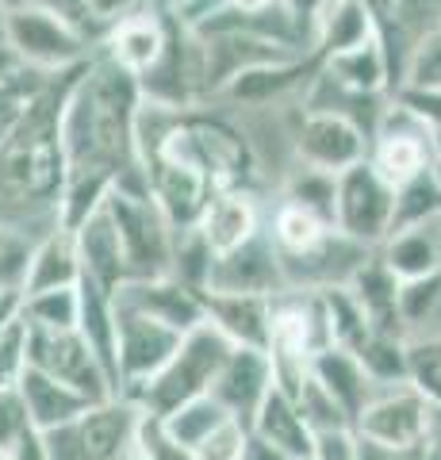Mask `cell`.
Wrapping results in <instances>:
<instances>
[{"label": "cell", "instance_id": "obj_1", "mask_svg": "<svg viewBox=\"0 0 441 460\" xmlns=\"http://www.w3.org/2000/svg\"><path fill=\"white\" fill-rule=\"evenodd\" d=\"M138 108V77L96 50L69 81L62 108L69 177H108L116 181V189L150 192V177L135 138Z\"/></svg>", "mask_w": 441, "mask_h": 460}, {"label": "cell", "instance_id": "obj_2", "mask_svg": "<svg viewBox=\"0 0 441 460\" xmlns=\"http://www.w3.org/2000/svg\"><path fill=\"white\" fill-rule=\"evenodd\" d=\"M231 349H234V341L226 338L211 319H204L200 326H192L189 334L181 338L177 353L169 357L158 376H150L127 399H135L138 407L150 411V414H169L173 407H181V402H189L196 395H207L211 387H216Z\"/></svg>", "mask_w": 441, "mask_h": 460}, {"label": "cell", "instance_id": "obj_3", "mask_svg": "<svg viewBox=\"0 0 441 460\" xmlns=\"http://www.w3.org/2000/svg\"><path fill=\"white\" fill-rule=\"evenodd\" d=\"M8 47L16 50L23 69L69 74L96 54V39L74 16L27 0L8 12Z\"/></svg>", "mask_w": 441, "mask_h": 460}, {"label": "cell", "instance_id": "obj_4", "mask_svg": "<svg viewBox=\"0 0 441 460\" xmlns=\"http://www.w3.org/2000/svg\"><path fill=\"white\" fill-rule=\"evenodd\" d=\"M142 414L146 411L127 395L101 399L81 419L47 429V453L50 460H131Z\"/></svg>", "mask_w": 441, "mask_h": 460}, {"label": "cell", "instance_id": "obj_5", "mask_svg": "<svg viewBox=\"0 0 441 460\" xmlns=\"http://www.w3.org/2000/svg\"><path fill=\"white\" fill-rule=\"evenodd\" d=\"M108 211L119 226L127 261L135 277H169L173 272V250H177V226L162 211V204L150 192L111 189Z\"/></svg>", "mask_w": 441, "mask_h": 460}, {"label": "cell", "instance_id": "obj_6", "mask_svg": "<svg viewBox=\"0 0 441 460\" xmlns=\"http://www.w3.org/2000/svg\"><path fill=\"white\" fill-rule=\"evenodd\" d=\"M373 150V135L365 131L357 119L331 108H311L295 104L292 108V154L295 165L326 169V172H346L357 165Z\"/></svg>", "mask_w": 441, "mask_h": 460}, {"label": "cell", "instance_id": "obj_7", "mask_svg": "<svg viewBox=\"0 0 441 460\" xmlns=\"http://www.w3.org/2000/svg\"><path fill=\"white\" fill-rule=\"evenodd\" d=\"M368 162L376 165V172L392 184L395 192L403 184L419 181L422 172H430L434 165V127L422 119L415 108H407L400 96H392L388 111L373 135V150Z\"/></svg>", "mask_w": 441, "mask_h": 460}, {"label": "cell", "instance_id": "obj_8", "mask_svg": "<svg viewBox=\"0 0 441 460\" xmlns=\"http://www.w3.org/2000/svg\"><path fill=\"white\" fill-rule=\"evenodd\" d=\"M334 226L349 238L380 250L395 226V189L376 172V165L357 162L338 172V199H334Z\"/></svg>", "mask_w": 441, "mask_h": 460}, {"label": "cell", "instance_id": "obj_9", "mask_svg": "<svg viewBox=\"0 0 441 460\" xmlns=\"http://www.w3.org/2000/svg\"><path fill=\"white\" fill-rule=\"evenodd\" d=\"M430 411L434 407L410 380L380 384L353 426L368 445H380V449L392 453H419L426 429H430Z\"/></svg>", "mask_w": 441, "mask_h": 460}, {"label": "cell", "instance_id": "obj_10", "mask_svg": "<svg viewBox=\"0 0 441 460\" xmlns=\"http://www.w3.org/2000/svg\"><path fill=\"white\" fill-rule=\"evenodd\" d=\"M31 365L58 376L69 387H77V392H84L96 402L119 395L111 372L104 368V361L96 357V349L81 330H35L31 326Z\"/></svg>", "mask_w": 441, "mask_h": 460}, {"label": "cell", "instance_id": "obj_11", "mask_svg": "<svg viewBox=\"0 0 441 460\" xmlns=\"http://www.w3.org/2000/svg\"><path fill=\"white\" fill-rule=\"evenodd\" d=\"M116 323H119V345H116L119 395H131L165 368V361L177 353L184 334L158 319H150V314L119 307V304H116Z\"/></svg>", "mask_w": 441, "mask_h": 460}, {"label": "cell", "instance_id": "obj_12", "mask_svg": "<svg viewBox=\"0 0 441 460\" xmlns=\"http://www.w3.org/2000/svg\"><path fill=\"white\" fill-rule=\"evenodd\" d=\"M165 47H169V12L162 0H150L146 8H138L131 16H123L119 23H111L96 50L108 54L127 74L142 77L158 66Z\"/></svg>", "mask_w": 441, "mask_h": 460}, {"label": "cell", "instance_id": "obj_13", "mask_svg": "<svg viewBox=\"0 0 441 460\" xmlns=\"http://www.w3.org/2000/svg\"><path fill=\"white\" fill-rule=\"evenodd\" d=\"M288 288L284 277V261L269 238V226L258 238H250L246 246L216 257L211 265V280L204 292H253V296H280Z\"/></svg>", "mask_w": 441, "mask_h": 460}, {"label": "cell", "instance_id": "obj_14", "mask_svg": "<svg viewBox=\"0 0 441 460\" xmlns=\"http://www.w3.org/2000/svg\"><path fill=\"white\" fill-rule=\"evenodd\" d=\"M116 304L119 307H131L142 311L150 319H158L165 326L189 334L192 326H200L207 319V307H204V292L192 284H184L181 277H135L127 280L119 292H116Z\"/></svg>", "mask_w": 441, "mask_h": 460}, {"label": "cell", "instance_id": "obj_15", "mask_svg": "<svg viewBox=\"0 0 441 460\" xmlns=\"http://www.w3.org/2000/svg\"><path fill=\"white\" fill-rule=\"evenodd\" d=\"M74 238H77V253H81V280H89L101 288V292L116 296L119 288L131 280V261H127V250H123L119 226L108 211V199L101 211H93L81 226H74Z\"/></svg>", "mask_w": 441, "mask_h": 460}, {"label": "cell", "instance_id": "obj_16", "mask_svg": "<svg viewBox=\"0 0 441 460\" xmlns=\"http://www.w3.org/2000/svg\"><path fill=\"white\" fill-rule=\"evenodd\" d=\"M273 384H277V368H273L269 349H258V345H234L216 387H211V395H216L234 419L250 422L265 402V395L273 392Z\"/></svg>", "mask_w": 441, "mask_h": 460}, {"label": "cell", "instance_id": "obj_17", "mask_svg": "<svg viewBox=\"0 0 441 460\" xmlns=\"http://www.w3.org/2000/svg\"><path fill=\"white\" fill-rule=\"evenodd\" d=\"M196 230L204 234V242L211 246V253L223 257L238 246H246L250 238H258L265 230V211H261V199L253 189H226V192H216L207 199V208L200 215Z\"/></svg>", "mask_w": 441, "mask_h": 460}, {"label": "cell", "instance_id": "obj_18", "mask_svg": "<svg viewBox=\"0 0 441 460\" xmlns=\"http://www.w3.org/2000/svg\"><path fill=\"white\" fill-rule=\"evenodd\" d=\"M273 299L277 296H253V292H204V307L207 319L234 345L269 349V341H273Z\"/></svg>", "mask_w": 441, "mask_h": 460}, {"label": "cell", "instance_id": "obj_19", "mask_svg": "<svg viewBox=\"0 0 441 460\" xmlns=\"http://www.w3.org/2000/svg\"><path fill=\"white\" fill-rule=\"evenodd\" d=\"M311 372H315V380L341 402V411H346L353 422H357L365 402L373 399L380 387L373 380V372H368L365 361L357 357V349H346V345H326V349H319L311 357Z\"/></svg>", "mask_w": 441, "mask_h": 460}, {"label": "cell", "instance_id": "obj_20", "mask_svg": "<svg viewBox=\"0 0 441 460\" xmlns=\"http://www.w3.org/2000/svg\"><path fill=\"white\" fill-rule=\"evenodd\" d=\"M380 257L403 284L441 272V215L392 230L380 246Z\"/></svg>", "mask_w": 441, "mask_h": 460}, {"label": "cell", "instance_id": "obj_21", "mask_svg": "<svg viewBox=\"0 0 441 460\" xmlns=\"http://www.w3.org/2000/svg\"><path fill=\"white\" fill-rule=\"evenodd\" d=\"M250 429L261 441L277 445L280 453H288L292 460H311V445H315V429L304 419L300 402H295L284 387L273 384V392L265 395L258 414L250 419Z\"/></svg>", "mask_w": 441, "mask_h": 460}, {"label": "cell", "instance_id": "obj_22", "mask_svg": "<svg viewBox=\"0 0 441 460\" xmlns=\"http://www.w3.org/2000/svg\"><path fill=\"white\" fill-rule=\"evenodd\" d=\"M265 226H269V238H273V246H277L284 265L311 257L334 230V223L326 219V215H319L307 204H295V199H284V196L277 199V208H273V215H269Z\"/></svg>", "mask_w": 441, "mask_h": 460}, {"label": "cell", "instance_id": "obj_23", "mask_svg": "<svg viewBox=\"0 0 441 460\" xmlns=\"http://www.w3.org/2000/svg\"><path fill=\"white\" fill-rule=\"evenodd\" d=\"M74 284H81L77 238L69 226H50L31 246V261H27V277H23V296L47 292V288H74Z\"/></svg>", "mask_w": 441, "mask_h": 460}, {"label": "cell", "instance_id": "obj_24", "mask_svg": "<svg viewBox=\"0 0 441 460\" xmlns=\"http://www.w3.org/2000/svg\"><path fill=\"white\" fill-rule=\"evenodd\" d=\"M16 387L23 392V402H27V411H31V422L42 429V434H47V429H58L66 422H74V419H81V414L96 402V399H89L84 392H77V387L62 384L58 376H50V372H42L35 365L23 372V380Z\"/></svg>", "mask_w": 441, "mask_h": 460}, {"label": "cell", "instance_id": "obj_25", "mask_svg": "<svg viewBox=\"0 0 441 460\" xmlns=\"http://www.w3.org/2000/svg\"><path fill=\"white\" fill-rule=\"evenodd\" d=\"M368 39H376V23L365 0H326L315 31H311V54L322 62V58L361 47Z\"/></svg>", "mask_w": 441, "mask_h": 460}, {"label": "cell", "instance_id": "obj_26", "mask_svg": "<svg viewBox=\"0 0 441 460\" xmlns=\"http://www.w3.org/2000/svg\"><path fill=\"white\" fill-rule=\"evenodd\" d=\"M322 74L331 81H338V84H346V89H353V93H373V96L395 93L392 66H388V54H384L380 39H368V42H361V47H349L341 54L322 58Z\"/></svg>", "mask_w": 441, "mask_h": 460}, {"label": "cell", "instance_id": "obj_27", "mask_svg": "<svg viewBox=\"0 0 441 460\" xmlns=\"http://www.w3.org/2000/svg\"><path fill=\"white\" fill-rule=\"evenodd\" d=\"M357 357L365 368L373 372L376 384H403L410 380V338L395 334V330H373L361 345Z\"/></svg>", "mask_w": 441, "mask_h": 460}, {"label": "cell", "instance_id": "obj_28", "mask_svg": "<svg viewBox=\"0 0 441 460\" xmlns=\"http://www.w3.org/2000/svg\"><path fill=\"white\" fill-rule=\"evenodd\" d=\"M226 419H234V414L226 411L211 392L207 395H196L189 402H181V407H173L169 414H162L165 429L184 445V449H196V445H200L211 434V429H219Z\"/></svg>", "mask_w": 441, "mask_h": 460}, {"label": "cell", "instance_id": "obj_29", "mask_svg": "<svg viewBox=\"0 0 441 460\" xmlns=\"http://www.w3.org/2000/svg\"><path fill=\"white\" fill-rule=\"evenodd\" d=\"M23 319L35 330H77L81 323V284L47 288L23 296Z\"/></svg>", "mask_w": 441, "mask_h": 460}, {"label": "cell", "instance_id": "obj_30", "mask_svg": "<svg viewBox=\"0 0 441 460\" xmlns=\"http://www.w3.org/2000/svg\"><path fill=\"white\" fill-rule=\"evenodd\" d=\"M434 215H441V181L430 172H422L419 181L403 184L400 192H395V226H410V223H422V219H434Z\"/></svg>", "mask_w": 441, "mask_h": 460}, {"label": "cell", "instance_id": "obj_31", "mask_svg": "<svg viewBox=\"0 0 441 460\" xmlns=\"http://www.w3.org/2000/svg\"><path fill=\"white\" fill-rule=\"evenodd\" d=\"M47 77L54 74H35V69H23L20 77H12L0 84V146L8 142V135L16 131V123L23 119V111L31 108V100L35 93L47 84Z\"/></svg>", "mask_w": 441, "mask_h": 460}, {"label": "cell", "instance_id": "obj_32", "mask_svg": "<svg viewBox=\"0 0 441 460\" xmlns=\"http://www.w3.org/2000/svg\"><path fill=\"white\" fill-rule=\"evenodd\" d=\"M400 89H441V23L419 39L410 50Z\"/></svg>", "mask_w": 441, "mask_h": 460}, {"label": "cell", "instance_id": "obj_33", "mask_svg": "<svg viewBox=\"0 0 441 460\" xmlns=\"http://www.w3.org/2000/svg\"><path fill=\"white\" fill-rule=\"evenodd\" d=\"M31 368V323L20 319L0 334V387H12Z\"/></svg>", "mask_w": 441, "mask_h": 460}, {"label": "cell", "instance_id": "obj_34", "mask_svg": "<svg viewBox=\"0 0 441 460\" xmlns=\"http://www.w3.org/2000/svg\"><path fill=\"white\" fill-rule=\"evenodd\" d=\"M295 402H300L304 419L311 422V429H326V426H353V419L346 411H341V402L326 392V387L315 380V372L304 380V387L292 395Z\"/></svg>", "mask_w": 441, "mask_h": 460}, {"label": "cell", "instance_id": "obj_35", "mask_svg": "<svg viewBox=\"0 0 441 460\" xmlns=\"http://www.w3.org/2000/svg\"><path fill=\"white\" fill-rule=\"evenodd\" d=\"M31 429H39V426L31 422V411H27V402H23V392L16 384L0 387V453L8 456L27 434H31Z\"/></svg>", "mask_w": 441, "mask_h": 460}, {"label": "cell", "instance_id": "obj_36", "mask_svg": "<svg viewBox=\"0 0 441 460\" xmlns=\"http://www.w3.org/2000/svg\"><path fill=\"white\" fill-rule=\"evenodd\" d=\"M142 460H196L192 449H184V445L169 434L162 414H142V426H138V449H135Z\"/></svg>", "mask_w": 441, "mask_h": 460}, {"label": "cell", "instance_id": "obj_37", "mask_svg": "<svg viewBox=\"0 0 441 460\" xmlns=\"http://www.w3.org/2000/svg\"><path fill=\"white\" fill-rule=\"evenodd\" d=\"M246 445H250V422L226 419L219 429H211L192 453H196V460H242Z\"/></svg>", "mask_w": 441, "mask_h": 460}, {"label": "cell", "instance_id": "obj_38", "mask_svg": "<svg viewBox=\"0 0 441 460\" xmlns=\"http://www.w3.org/2000/svg\"><path fill=\"white\" fill-rule=\"evenodd\" d=\"M410 384L430 407H441V349L434 341H410Z\"/></svg>", "mask_w": 441, "mask_h": 460}, {"label": "cell", "instance_id": "obj_39", "mask_svg": "<svg viewBox=\"0 0 441 460\" xmlns=\"http://www.w3.org/2000/svg\"><path fill=\"white\" fill-rule=\"evenodd\" d=\"M365 441L357 426H326L315 429V445H311V460H361Z\"/></svg>", "mask_w": 441, "mask_h": 460}, {"label": "cell", "instance_id": "obj_40", "mask_svg": "<svg viewBox=\"0 0 441 460\" xmlns=\"http://www.w3.org/2000/svg\"><path fill=\"white\" fill-rule=\"evenodd\" d=\"M150 0H84V27H89V35L96 39V47H101V39L111 23H119L123 16H131V12L146 8Z\"/></svg>", "mask_w": 441, "mask_h": 460}, {"label": "cell", "instance_id": "obj_41", "mask_svg": "<svg viewBox=\"0 0 441 460\" xmlns=\"http://www.w3.org/2000/svg\"><path fill=\"white\" fill-rule=\"evenodd\" d=\"M395 96H400L407 108H415L422 119L441 135V89H400Z\"/></svg>", "mask_w": 441, "mask_h": 460}, {"label": "cell", "instance_id": "obj_42", "mask_svg": "<svg viewBox=\"0 0 441 460\" xmlns=\"http://www.w3.org/2000/svg\"><path fill=\"white\" fill-rule=\"evenodd\" d=\"M326 0H284V8L295 16V23L304 27V35H307V47H311V31H315V20H319V12H322Z\"/></svg>", "mask_w": 441, "mask_h": 460}, {"label": "cell", "instance_id": "obj_43", "mask_svg": "<svg viewBox=\"0 0 441 460\" xmlns=\"http://www.w3.org/2000/svg\"><path fill=\"white\" fill-rule=\"evenodd\" d=\"M23 314V288H0V334Z\"/></svg>", "mask_w": 441, "mask_h": 460}, {"label": "cell", "instance_id": "obj_44", "mask_svg": "<svg viewBox=\"0 0 441 460\" xmlns=\"http://www.w3.org/2000/svg\"><path fill=\"white\" fill-rule=\"evenodd\" d=\"M8 460H50V453H47V434L42 429H31L16 449L8 453Z\"/></svg>", "mask_w": 441, "mask_h": 460}, {"label": "cell", "instance_id": "obj_45", "mask_svg": "<svg viewBox=\"0 0 441 460\" xmlns=\"http://www.w3.org/2000/svg\"><path fill=\"white\" fill-rule=\"evenodd\" d=\"M419 460H441V407L430 411V429H426V441L419 449Z\"/></svg>", "mask_w": 441, "mask_h": 460}, {"label": "cell", "instance_id": "obj_46", "mask_svg": "<svg viewBox=\"0 0 441 460\" xmlns=\"http://www.w3.org/2000/svg\"><path fill=\"white\" fill-rule=\"evenodd\" d=\"M242 460H292V456H288V453H280L277 445L261 441V438L250 429V445H246V453H242Z\"/></svg>", "mask_w": 441, "mask_h": 460}, {"label": "cell", "instance_id": "obj_47", "mask_svg": "<svg viewBox=\"0 0 441 460\" xmlns=\"http://www.w3.org/2000/svg\"><path fill=\"white\" fill-rule=\"evenodd\" d=\"M23 74V62L16 58V50L8 47V42H0V84L12 81V77H20Z\"/></svg>", "mask_w": 441, "mask_h": 460}, {"label": "cell", "instance_id": "obj_48", "mask_svg": "<svg viewBox=\"0 0 441 460\" xmlns=\"http://www.w3.org/2000/svg\"><path fill=\"white\" fill-rule=\"evenodd\" d=\"M35 4H47L54 12H66V16H74L84 27V0H35ZM84 31H89V27H84Z\"/></svg>", "mask_w": 441, "mask_h": 460}, {"label": "cell", "instance_id": "obj_49", "mask_svg": "<svg viewBox=\"0 0 441 460\" xmlns=\"http://www.w3.org/2000/svg\"><path fill=\"white\" fill-rule=\"evenodd\" d=\"M277 4H284V0H231V8H238V12H269Z\"/></svg>", "mask_w": 441, "mask_h": 460}, {"label": "cell", "instance_id": "obj_50", "mask_svg": "<svg viewBox=\"0 0 441 460\" xmlns=\"http://www.w3.org/2000/svg\"><path fill=\"white\" fill-rule=\"evenodd\" d=\"M430 169H434V177L441 181V135L437 131H434V165Z\"/></svg>", "mask_w": 441, "mask_h": 460}, {"label": "cell", "instance_id": "obj_51", "mask_svg": "<svg viewBox=\"0 0 441 460\" xmlns=\"http://www.w3.org/2000/svg\"><path fill=\"white\" fill-rule=\"evenodd\" d=\"M8 4H4V0H0V42H8Z\"/></svg>", "mask_w": 441, "mask_h": 460}, {"label": "cell", "instance_id": "obj_52", "mask_svg": "<svg viewBox=\"0 0 441 460\" xmlns=\"http://www.w3.org/2000/svg\"><path fill=\"white\" fill-rule=\"evenodd\" d=\"M4 4H8V8H16V4H27V0H4Z\"/></svg>", "mask_w": 441, "mask_h": 460}, {"label": "cell", "instance_id": "obj_53", "mask_svg": "<svg viewBox=\"0 0 441 460\" xmlns=\"http://www.w3.org/2000/svg\"><path fill=\"white\" fill-rule=\"evenodd\" d=\"M430 341H434V345H437V349H441V338H430Z\"/></svg>", "mask_w": 441, "mask_h": 460}, {"label": "cell", "instance_id": "obj_54", "mask_svg": "<svg viewBox=\"0 0 441 460\" xmlns=\"http://www.w3.org/2000/svg\"><path fill=\"white\" fill-rule=\"evenodd\" d=\"M131 460H142V456H138V453H135V456H131Z\"/></svg>", "mask_w": 441, "mask_h": 460}, {"label": "cell", "instance_id": "obj_55", "mask_svg": "<svg viewBox=\"0 0 441 460\" xmlns=\"http://www.w3.org/2000/svg\"><path fill=\"white\" fill-rule=\"evenodd\" d=\"M0 460H8V456H4V453H0Z\"/></svg>", "mask_w": 441, "mask_h": 460}]
</instances>
